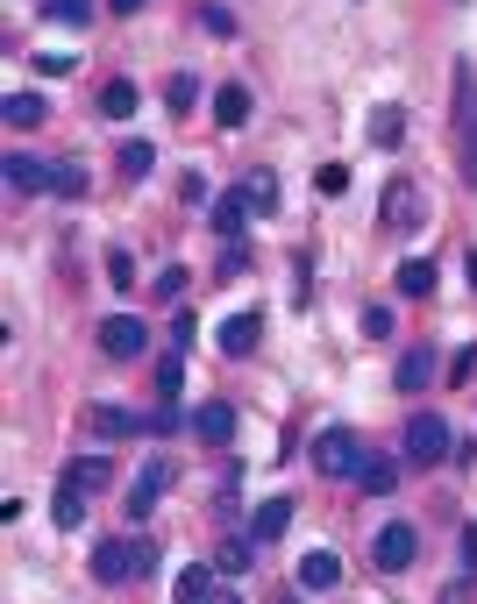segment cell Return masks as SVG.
I'll return each mask as SVG.
<instances>
[{
  "label": "cell",
  "instance_id": "6da1fadb",
  "mask_svg": "<svg viewBox=\"0 0 477 604\" xmlns=\"http://www.w3.org/2000/svg\"><path fill=\"white\" fill-rule=\"evenodd\" d=\"M143 569H157V540H100L93 548V583H108V591L136 583Z\"/></svg>",
  "mask_w": 477,
  "mask_h": 604
},
{
  "label": "cell",
  "instance_id": "7a4b0ae2",
  "mask_svg": "<svg viewBox=\"0 0 477 604\" xmlns=\"http://www.w3.org/2000/svg\"><path fill=\"white\" fill-rule=\"evenodd\" d=\"M456 164H464V186H477V71L456 65Z\"/></svg>",
  "mask_w": 477,
  "mask_h": 604
},
{
  "label": "cell",
  "instance_id": "3957f363",
  "mask_svg": "<svg viewBox=\"0 0 477 604\" xmlns=\"http://www.w3.org/2000/svg\"><path fill=\"white\" fill-rule=\"evenodd\" d=\"M378 221H385V235H421V228H428L421 186H413V178H392V186H385V200H378Z\"/></svg>",
  "mask_w": 477,
  "mask_h": 604
},
{
  "label": "cell",
  "instance_id": "277c9868",
  "mask_svg": "<svg viewBox=\"0 0 477 604\" xmlns=\"http://www.w3.org/2000/svg\"><path fill=\"white\" fill-rule=\"evenodd\" d=\"M307 462H314L321 477H356V470H364V441H356L350 427H328V434H314Z\"/></svg>",
  "mask_w": 477,
  "mask_h": 604
},
{
  "label": "cell",
  "instance_id": "5b68a950",
  "mask_svg": "<svg viewBox=\"0 0 477 604\" xmlns=\"http://www.w3.org/2000/svg\"><path fill=\"white\" fill-rule=\"evenodd\" d=\"M399 448H407L413 470H435V462L450 456V420H442V413H413V420H407V441H399Z\"/></svg>",
  "mask_w": 477,
  "mask_h": 604
},
{
  "label": "cell",
  "instance_id": "8992f818",
  "mask_svg": "<svg viewBox=\"0 0 477 604\" xmlns=\"http://www.w3.org/2000/svg\"><path fill=\"white\" fill-rule=\"evenodd\" d=\"M413 555H421V534H413L407 519H385L378 540H370V562H378L385 577H399V569H413Z\"/></svg>",
  "mask_w": 477,
  "mask_h": 604
},
{
  "label": "cell",
  "instance_id": "52a82bcc",
  "mask_svg": "<svg viewBox=\"0 0 477 604\" xmlns=\"http://www.w3.org/2000/svg\"><path fill=\"white\" fill-rule=\"evenodd\" d=\"M143 342H151V327H143L136 313H114V321H100V349H108V362H136Z\"/></svg>",
  "mask_w": 477,
  "mask_h": 604
},
{
  "label": "cell",
  "instance_id": "ba28073f",
  "mask_svg": "<svg viewBox=\"0 0 477 604\" xmlns=\"http://www.w3.org/2000/svg\"><path fill=\"white\" fill-rule=\"evenodd\" d=\"M435 370H442V356L428 349V342H413V349H399V362H392V384L407 391V399H421V391L435 384Z\"/></svg>",
  "mask_w": 477,
  "mask_h": 604
},
{
  "label": "cell",
  "instance_id": "9c48e42d",
  "mask_svg": "<svg viewBox=\"0 0 477 604\" xmlns=\"http://www.w3.org/2000/svg\"><path fill=\"white\" fill-rule=\"evenodd\" d=\"M164 491H171V462H164V456H151V462H143V477L136 483H129V519H151V512H157V497Z\"/></svg>",
  "mask_w": 477,
  "mask_h": 604
},
{
  "label": "cell",
  "instance_id": "30bf717a",
  "mask_svg": "<svg viewBox=\"0 0 477 604\" xmlns=\"http://www.w3.org/2000/svg\"><path fill=\"white\" fill-rule=\"evenodd\" d=\"M292 512H300L292 497H264V505L249 512V540H257V548H271V540H286V534H292Z\"/></svg>",
  "mask_w": 477,
  "mask_h": 604
},
{
  "label": "cell",
  "instance_id": "8fae6325",
  "mask_svg": "<svg viewBox=\"0 0 477 604\" xmlns=\"http://www.w3.org/2000/svg\"><path fill=\"white\" fill-rule=\"evenodd\" d=\"M257 335H264V313H229V321L214 327V342H221V356H257Z\"/></svg>",
  "mask_w": 477,
  "mask_h": 604
},
{
  "label": "cell",
  "instance_id": "7c38bea8",
  "mask_svg": "<svg viewBox=\"0 0 477 604\" xmlns=\"http://www.w3.org/2000/svg\"><path fill=\"white\" fill-rule=\"evenodd\" d=\"M292 583H300V591H335V583H342V555H335V548H314V555H300Z\"/></svg>",
  "mask_w": 477,
  "mask_h": 604
},
{
  "label": "cell",
  "instance_id": "4fadbf2b",
  "mask_svg": "<svg viewBox=\"0 0 477 604\" xmlns=\"http://www.w3.org/2000/svg\"><path fill=\"white\" fill-rule=\"evenodd\" d=\"M93 434H100V441H136V434H151V413H129V405H100V413H93Z\"/></svg>",
  "mask_w": 477,
  "mask_h": 604
},
{
  "label": "cell",
  "instance_id": "5bb4252c",
  "mask_svg": "<svg viewBox=\"0 0 477 604\" xmlns=\"http://www.w3.org/2000/svg\"><path fill=\"white\" fill-rule=\"evenodd\" d=\"M192 434H200L207 448H229L235 441V405H221V399H207L200 413H192Z\"/></svg>",
  "mask_w": 477,
  "mask_h": 604
},
{
  "label": "cell",
  "instance_id": "9a60e30c",
  "mask_svg": "<svg viewBox=\"0 0 477 604\" xmlns=\"http://www.w3.org/2000/svg\"><path fill=\"white\" fill-rule=\"evenodd\" d=\"M51 186H57V164H36L22 149L8 157V192H51Z\"/></svg>",
  "mask_w": 477,
  "mask_h": 604
},
{
  "label": "cell",
  "instance_id": "2e32d148",
  "mask_svg": "<svg viewBox=\"0 0 477 604\" xmlns=\"http://www.w3.org/2000/svg\"><path fill=\"white\" fill-rule=\"evenodd\" d=\"M243 214H249V192H221V200L207 206V228H214L221 242H235L243 235Z\"/></svg>",
  "mask_w": 477,
  "mask_h": 604
},
{
  "label": "cell",
  "instance_id": "e0dca14e",
  "mask_svg": "<svg viewBox=\"0 0 477 604\" xmlns=\"http://www.w3.org/2000/svg\"><path fill=\"white\" fill-rule=\"evenodd\" d=\"M65 483H79L86 497H100V491H108V483H114V456H71Z\"/></svg>",
  "mask_w": 477,
  "mask_h": 604
},
{
  "label": "cell",
  "instance_id": "ac0fdd59",
  "mask_svg": "<svg viewBox=\"0 0 477 604\" xmlns=\"http://www.w3.org/2000/svg\"><path fill=\"white\" fill-rule=\"evenodd\" d=\"M0 114H8V128H43L57 108H51L43 93H8V108H0Z\"/></svg>",
  "mask_w": 477,
  "mask_h": 604
},
{
  "label": "cell",
  "instance_id": "d6986e66",
  "mask_svg": "<svg viewBox=\"0 0 477 604\" xmlns=\"http://www.w3.org/2000/svg\"><path fill=\"white\" fill-rule=\"evenodd\" d=\"M86 512H93V497H86L79 483H57V497H51V519L65 526V534H71V526H86Z\"/></svg>",
  "mask_w": 477,
  "mask_h": 604
},
{
  "label": "cell",
  "instance_id": "ffe728a7",
  "mask_svg": "<svg viewBox=\"0 0 477 604\" xmlns=\"http://www.w3.org/2000/svg\"><path fill=\"white\" fill-rule=\"evenodd\" d=\"M356 491H370V497H392V491H399V462H385V456H364V470H356Z\"/></svg>",
  "mask_w": 477,
  "mask_h": 604
},
{
  "label": "cell",
  "instance_id": "44dd1931",
  "mask_svg": "<svg viewBox=\"0 0 477 604\" xmlns=\"http://www.w3.org/2000/svg\"><path fill=\"white\" fill-rule=\"evenodd\" d=\"M214 121L221 128H243L249 121V86H214Z\"/></svg>",
  "mask_w": 477,
  "mask_h": 604
},
{
  "label": "cell",
  "instance_id": "7402d4cb",
  "mask_svg": "<svg viewBox=\"0 0 477 604\" xmlns=\"http://www.w3.org/2000/svg\"><path fill=\"white\" fill-rule=\"evenodd\" d=\"M392 284H399V292H407V299H428V292H435V264H428V256H407Z\"/></svg>",
  "mask_w": 477,
  "mask_h": 604
},
{
  "label": "cell",
  "instance_id": "603a6c76",
  "mask_svg": "<svg viewBox=\"0 0 477 604\" xmlns=\"http://www.w3.org/2000/svg\"><path fill=\"white\" fill-rule=\"evenodd\" d=\"M100 114H108V121L136 114V79H108V86H100Z\"/></svg>",
  "mask_w": 477,
  "mask_h": 604
},
{
  "label": "cell",
  "instance_id": "cb8c5ba5",
  "mask_svg": "<svg viewBox=\"0 0 477 604\" xmlns=\"http://www.w3.org/2000/svg\"><path fill=\"white\" fill-rule=\"evenodd\" d=\"M164 108L192 114V108H200V79H192V71H171V79H164Z\"/></svg>",
  "mask_w": 477,
  "mask_h": 604
},
{
  "label": "cell",
  "instance_id": "d4e9b609",
  "mask_svg": "<svg viewBox=\"0 0 477 604\" xmlns=\"http://www.w3.org/2000/svg\"><path fill=\"white\" fill-rule=\"evenodd\" d=\"M370 143H378V149H399V143H407V114H399V108H378V114H370Z\"/></svg>",
  "mask_w": 477,
  "mask_h": 604
},
{
  "label": "cell",
  "instance_id": "484cf974",
  "mask_svg": "<svg viewBox=\"0 0 477 604\" xmlns=\"http://www.w3.org/2000/svg\"><path fill=\"white\" fill-rule=\"evenodd\" d=\"M43 14H51L57 29H86L93 22V0H43Z\"/></svg>",
  "mask_w": 477,
  "mask_h": 604
},
{
  "label": "cell",
  "instance_id": "4316f807",
  "mask_svg": "<svg viewBox=\"0 0 477 604\" xmlns=\"http://www.w3.org/2000/svg\"><path fill=\"white\" fill-rule=\"evenodd\" d=\"M51 192H57V200H86V192H93L86 164H71V157H65V164H57V186H51Z\"/></svg>",
  "mask_w": 477,
  "mask_h": 604
},
{
  "label": "cell",
  "instance_id": "83f0119b",
  "mask_svg": "<svg viewBox=\"0 0 477 604\" xmlns=\"http://www.w3.org/2000/svg\"><path fill=\"white\" fill-rule=\"evenodd\" d=\"M207 591H214V577H207V569H178V583H171L178 604H207Z\"/></svg>",
  "mask_w": 477,
  "mask_h": 604
},
{
  "label": "cell",
  "instance_id": "f1b7e54d",
  "mask_svg": "<svg viewBox=\"0 0 477 604\" xmlns=\"http://www.w3.org/2000/svg\"><path fill=\"white\" fill-rule=\"evenodd\" d=\"M178 384H186V356H164V370H157V405H178Z\"/></svg>",
  "mask_w": 477,
  "mask_h": 604
},
{
  "label": "cell",
  "instance_id": "f546056e",
  "mask_svg": "<svg viewBox=\"0 0 477 604\" xmlns=\"http://www.w3.org/2000/svg\"><path fill=\"white\" fill-rule=\"evenodd\" d=\"M151 164H157V143H143V135H129V143H122V171H129V178H143Z\"/></svg>",
  "mask_w": 477,
  "mask_h": 604
},
{
  "label": "cell",
  "instance_id": "4dcf8cb0",
  "mask_svg": "<svg viewBox=\"0 0 477 604\" xmlns=\"http://www.w3.org/2000/svg\"><path fill=\"white\" fill-rule=\"evenodd\" d=\"M314 192H321V200H342V192H350V164H321V171H314Z\"/></svg>",
  "mask_w": 477,
  "mask_h": 604
},
{
  "label": "cell",
  "instance_id": "1f68e13d",
  "mask_svg": "<svg viewBox=\"0 0 477 604\" xmlns=\"http://www.w3.org/2000/svg\"><path fill=\"white\" fill-rule=\"evenodd\" d=\"M243 192H249V206L278 214V178H271V171H249V186H243Z\"/></svg>",
  "mask_w": 477,
  "mask_h": 604
},
{
  "label": "cell",
  "instance_id": "d6a6232c",
  "mask_svg": "<svg viewBox=\"0 0 477 604\" xmlns=\"http://www.w3.org/2000/svg\"><path fill=\"white\" fill-rule=\"evenodd\" d=\"M108 278H114V292H136V256H129V249H108Z\"/></svg>",
  "mask_w": 477,
  "mask_h": 604
},
{
  "label": "cell",
  "instance_id": "836d02e7",
  "mask_svg": "<svg viewBox=\"0 0 477 604\" xmlns=\"http://www.w3.org/2000/svg\"><path fill=\"white\" fill-rule=\"evenodd\" d=\"M249 548H257V540H221V577H243V569H249Z\"/></svg>",
  "mask_w": 477,
  "mask_h": 604
},
{
  "label": "cell",
  "instance_id": "e575fe53",
  "mask_svg": "<svg viewBox=\"0 0 477 604\" xmlns=\"http://www.w3.org/2000/svg\"><path fill=\"white\" fill-rule=\"evenodd\" d=\"M186 284H192V278H186L178 264H171V270H157V299H164V306H178V299H186Z\"/></svg>",
  "mask_w": 477,
  "mask_h": 604
},
{
  "label": "cell",
  "instance_id": "d590c367",
  "mask_svg": "<svg viewBox=\"0 0 477 604\" xmlns=\"http://www.w3.org/2000/svg\"><path fill=\"white\" fill-rule=\"evenodd\" d=\"M364 335H370V342H392V313L370 306V313H364Z\"/></svg>",
  "mask_w": 477,
  "mask_h": 604
},
{
  "label": "cell",
  "instance_id": "8d00e7d4",
  "mask_svg": "<svg viewBox=\"0 0 477 604\" xmlns=\"http://www.w3.org/2000/svg\"><path fill=\"white\" fill-rule=\"evenodd\" d=\"M470 370H477V342H464V356H456V362H450V384H464V377H470Z\"/></svg>",
  "mask_w": 477,
  "mask_h": 604
},
{
  "label": "cell",
  "instance_id": "74e56055",
  "mask_svg": "<svg viewBox=\"0 0 477 604\" xmlns=\"http://www.w3.org/2000/svg\"><path fill=\"white\" fill-rule=\"evenodd\" d=\"M200 22L214 29V36H229V29H235V14H229V8H200Z\"/></svg>",
  "mask_w": 477,
  "mask_h": 604
},
{
  "label": "cell",
  "instance_id": "f35d334b",
  "mask_svg": "<svg viewBox=\"0 0 477 604\" xmlns=\"http://www.w3.org/2000/svg\"><path fill=\"white\" fill-rule=\"evenodd\" d=\"M171 349H178V356L192 349V313H178V321H171Z\"/></svg>",
  "mask_w": 477,
  "mask_h": 604
},
{
  "label": "cell",
  "instance_id": "ab89813d",
  "mask_svg": "<svg viewBox=\"0 0 477 604\" xmlns=\"http://www.w3.org/2000/svg\"><path fill=\"white\" fill-rule=\"evenodd\" d=\"M464 583H477V526L464 534Z\"/></svg>",
  "mask_w": 477,
  "mask_h": 604
},
{
  "label": "cell",
  "instance_id": "60d3db41",
  "mask_svg": "<svg viewBox=\"0 0 477 604\" xmlns=\"http://www.w3.org/2000/svg\"><path fill=\"white\" fill-rule=\"evenodd\" d=\"M207 604H243V597H235L229 583H214V591H207Z\"/></svg>",
  "mask_w": 477,
  "mask_h": 604
},
{
  "label": "cell",
  "instance_id": "b9f144b4",
  "mask_svg": "<svg viewBox=\"0 0 477 604\" xmlns=\"http://www.w3.org/2000/svg\"><path fill=\"white\" fill-rule=\"evenodd\" d=\"M108 8H114V14H143V0H108Z\"/></svg>",
  "mask_w": 477,
  "mask_h": 604
},
{
  "label": "cell",
  "instance_id": "7bdbcfd3",
  "mask_svg": "<svg viewBox=\"0 0 477 604\" xmlns=\"http://www.w3.org/2000/svg\"><path fill=\"white\" fill-rule=\"evenodd\" d=\"M464 270H470V284H477V249H470V256H464Z\"/></svg>",
  "mask_w": 477,
  "mask_h": 604
}]
</instances>
